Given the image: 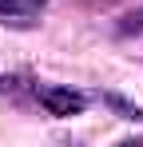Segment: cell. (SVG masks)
<instances>
[{"label": "cell", "mask_w": 143, "mask_h": 147, "mask_svg": "<svg viewBox=\"0 0 143 147\" xmlns=\"http://www.w3.org/2000/svg\"><path fill=\"white\" fill-rule=\"evenodd\" d=\"M36 99H40V107H44L48 115H56V119L80 115V111L88 107V96H80V92H72V88H60V84L36 88Z\"/></svg>", "instance_id": "6da1fadb"}, {"label": "cell", "mask_w": 143, "mask_h": 147, "mask_svg": "<svg viewBox=\"0 0 143 147\" xmlns=\"http://www.w3.org/2000/svg\"><path fill=\"white\" fill-rule=\"evenodd\" d=\"M0 20H8V24H16V28H28L32 24V8L24 0H0Z\"/></svg>", "instance_id": "7a4b0ae2"}, {"label": "cell", "mask_w": 143, "mask_h": 147, "mask_svg": "<svg viewBox=\"0 0 143 147\" xmlns=\"http://www.w3.org/2000/svg\"><path fill=\"white\" fill-rule=\"evenodd\" d=\"M103 103H107L111 111H119V119H135V123L143 119V107H135V103H127L123 96H111V92H107V96H103Z\"/></svg>", "instance_id": "3957f363"}, {"label": "cell", "mask_w": 143, "mask_h": 147, "mask_svg": "<svg viewBox=\"0 0 143 147\" xmlns=\"http://www.w3.org/2000/svg\"><path fill=\"white\" fill-rule=\"evenodd\" d=\"M115 32H119V36H139V32H143V8H139V12H127V16L119 20Z\"/></svg>", "instance_id": "277c9868"}, {"label": "cell", "mask_w": 143, "mask_h": 147, "mask_svg": "<svg viewBox=\"0 0 143 147\" xmlns=\"http://www.w3.org/2000/svg\"><path fill=\"white\" fill-rule=\"evenodd\" d=\"M24 4H28V8H32V12H36V8H44L48 0H24Z\"/></svg>", "instance_id": "5b68a950"}]
</instances>
